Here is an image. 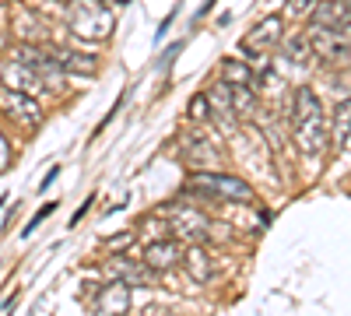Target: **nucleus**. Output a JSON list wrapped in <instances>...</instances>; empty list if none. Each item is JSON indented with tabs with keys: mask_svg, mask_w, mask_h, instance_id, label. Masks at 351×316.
<instances>
[{
	"mask_svg": "<svg viewBox=\"0 0 351 316\" xmlns=\"http://www.w3.org/2000/svg\"><path fill=\"white\" fill-rule=\"evenodd\" d=\"M316 4H319V0H291L288 11H291V14H313V11H316Z\"/></svg>",
	"mask_w": 351,
	"mask_h": 316,
	"instance_id": "obj_23",
	"label": "nucleus"
},
{
	"mask_svg": "<svg viewBox=\"0 0 351 316\" xmlns=\"http://www.w3.org/2000/svg\"><path fill=\"white\" fill-rule=\"evenodd\" d=\"M56 4H67V0H56Z\"/></svg>",
	"mask_w": 351,
	"mask_h": 316,
	"instance_id": "obj_29",
	"label": "nucleus"
},
{
	"mask_svg": "<svg viewBox=\"0 0 351 316\" xmlns=\"http://www.w3.org/2000/svg\"><path fill=\"white\" fill-rule=\"evenodd\" d=\"M221 81L228 88H236V84H253V67L246 60H221Z\"/></svg>",
	"mask_w": 351,
	"mask_h": 316,
	"instance_id": "obj_17",
	"label": "nucleus"
},
{
	"mask_svg": "<svg viewBox=\"0 0 351 316\" xmlns=\"http://www.w3.org/2000/svg\"><path fill=\"white\" fill-rule=\"evenodd\" d=\"M165 221H169V236H176L180 243H204L211 232V221L204 211L197 208H169L165 211Z\"/></svg>",
	"mask_w": 351,
	"mask_h": 316,
	"instance_id": "obj_7",
	"label": "nucleus"
},
{
	"mask_svg": "<svg viewBox=\"0 0 351 316\" xmlns=\"http://www.w3.org/2000/svg\"><path fill=\"white\" fill-rule=\"evenodd\" d=\"M228 95H232V112H236L239 120L253 117V109H256V95H253L250 84H236V88H228Z\"/></svg>",
	"mask_w": 351,
	"mask_h": 316,
	"instance_id": "obj_18",
	"label": "nucleus"
},
{
	"mask_svg": "<svg viewBox=\"0 0 351 316\" xmlns=\"http://www.w3.org/2000/svg\"><path fill=\"white\" fill-rule=\"evenodd\" d=\"M183 267H186V274H190L197 284H208L211 274H215L211 256H208V250H204V243H193V246L183 250Z\"/></svg>",
	"mask_w": 351,
	"mask_h": 316,
	"instance_id": "obj_16",
	"label": "nucleus"
},
{
	"mask_svg": "<svg viewBox=\"0 0 351 316\" xmlns=\"http://www.w3.org/2000/svg\"><path fill=\"white\" fill-rule=\"evenodd\" d=\"M186 120L190 123H211V102H208V95H193V102L186 106Z\"/></svg>",
	"mask_w": 351,
	"mask_h": 316,
	"instance_id": "obj_20",
	"label": "nucleus"
},
{
	"mask_svg": "<svg viewBox=\"0 0 351 316\" xmlns=\"http://www.w3.org/2000/svg\"><path fill=\"white\" fill-rule=\"evenodd\" d=\"M4 49H8V36H4V32H0V53H4Z\"/></svg>",
	"mask_w": 351,
	"mask_h": 316,
	"instance_id": "obj_27",
	"label": "nucleus"
},
{
	"mask_svg": "<svg viewBox=\"0 0 351 316\" xmlns=\"http://www.w3.org/2000/svg\"><path fill=\"white\" fill-rule=\"evenodd\" d=\"M130 243H134V232H120V239H112V243H106V250H112V253H120V250H130Z\"/></svg>",
	"mask_w": 351,
	"mask_h": 316,
	"instance_id": "obj_24",
	"label": "nucleus"
},
{
	"mask_svg": "<svg viewBox=\"0 0 351 316\" xmlns=\"http://www.w3.org/2000/svg\"><path fill=\"white\" fill-rule=\"evenodd\" d=\"M291 141L306 158L324 155L330 145V123L324 117V102L313 88H295V95H291Z\"/></svg>",
	"mask_w": 351,
	"mask_h": 316,
	"instance_id": "obj_1",
	"label": "nucleus"
},
{
	"mask_svg": "<svg viewBox=\"0 0 351 316\" xmlns=\"http://www.w3.org/2000/svg\"><path fill=\"white\" fill-rule=\"evenodd\" d=\"M67 28H71V36L84 46H99L112 36V28H116V18L109 11L106 0H67Z\"/></svg>",
	"mask_w": 351,
	"mask_h": 316,
	"instance_id": "obj_2",
	"label": "nucleus"
},
{
	"mask_svg": "<svg viewBox=\"0 0 351 316\" xmlns=\"http://www.w3.org/2000/svg\"><path fill=\"white\" fill-rule=\"evenodd\" d=\"M334 130L337 137H344L351 130V99H341L337 102V112H334Z\"/></svg>",
	"mask_w": 351,
	"mask_h": 316,
	"instance_id": "obj_21",
	"label": "nucleus"
},
{
	"mask_svg": "<svg viewBox=\"0 0 351 316\" xmlns=\"http://www.w3.org/2000/svg\"><path fill=\"white\" fill-rule=\"evenodd\" d=\"M180 155H183V162L193 169V172H200V169H218L221 165V145L215 141V134L208 130V123H193L190 130H183V137H180Z\"/></svg>",
	"mask_w": 351,
	"mask_h": 316,
	"instance_id": "obj_4",
	"label": "nucleus"
},
{
	"mask_svg": "<svg viewBox=\"0 0 351 316\" xmlns=\"http://www.w3.org/2000/svg\"><path fill=\"white\" fill-rule=\"evenodd\" d=\"M190 190L204 200H232V204H253L256 193L246 180L232 176V172L221 169H200L190 176Z\"/></svg>",
	"mask_w": 351,
	"mask_h": 316,
	"instance_id": "obj_3",
	"label": "nucleus"
},
{
	"mask_svg": "<svg viewBox=\"0 0 351 316\" xmlns=\"http://www.w3.org/2000/svg\"><path fill=\"white\" fill-rule=\"evenodd\" d=\"M281 39H285V18L281 14H267V18H260L246 32V42L243 46H246V53H267Z\"/></svg>",
	"mask_w": 351,
	"mask_h": 316,
	"instance_id": "obj_9",
	"label": "nucleus"
},
{
	"mask_svg": "<svg viewBox=\"0 0 351 316\" xmlns=\"http://www.w3.org/2000/svg\"><path fill=\"white\" fill-rule=\"evenodd\" d=\"M0 81H4V88H14V92H25V95H46V88H43V77L28 67V64H21V60H14L11 56V64L0 71Z\"/></svg>",
	"mask_w": 351,
	"mask_h": 316,
	"instance_id": "obj_12",
	"label": "nucleus"
},
{
	"mask_svg": "<svg viewBox=\"0 0 351 316\" xmlns=\"http://www.w3.org/2000/svg\"><path fill=\"white\" fill-rule=\"evenodd\" d=\"M183 243L176 236H162V239H152L148 250H144V267L148 271H169L183 260Z\"/></svg>",
	"mask_w": 351,
	"mask_h": 316,
	"instance_id": "obj_10",
	"label": "nucleus"
},
{
	"mask_svg": "<svg viewBox=\"0 0 351 316\" xmlns=\"http://www.w3.org/2000/svg\"><path fill=\"white\" fill-rule=\"evenodd\" d=\"M309 49L330 67H351V28H309Z\"/></svg>",
	"mask_w": 351,
	"mask_h": 316,
	"instance_id": "obj_5",
	"label": "nucleus"
},
{
	"mask_svg": "<svg viewBox=\"0 0 351 316\" xmlns=\"http://www.w3.org/2000/svg\"><path fill=\"white\" fill-rule=\"evenodd\" d=\"M56 176H60V169H49V172H46V180H43V183H39V186H49V183H53V180H56Z\"/></svg>",
	"mask_w": 351,
	"mask_h": 316,
	"instance_id": "obj_26",
	"label": "nucleus"
},
{
	"mask_svg": "<svg viewBox=\"0 0 351 316\" xmlns=\"http://www.w3.org/2000/svg\"><path fill=\"white\" fill-rule=\"evenodd\" d=\"M316 28H351V4L348 0H324L313 14Z\"/></svg>",
	"mask_w": 351,
	"mask_h": 316,
	"instance_id": "obj_15",
	"label": "nucleus"
},
{
	"mask_svg": "<svg viewBox=\"0 0 351 316\" xmlns=\"http://www.w3.org/2000/svg\"><path fill=\"white\" fill-rule=\"evenodd\" d=\"M281 42H285L288 60H295L299 67L313 60V49H309V39H306V36H291V39H281Z\"/></svg>",
	"mask_w": 351,
	"mask_h": 316,
	"instance_id": "obj_19",
	"label": "nucleus"
},
{
	"mask_svg": "<svg viewBox=\"0 0 351 316\" xmlns=\"http://www.w3.org/2000/svg\"><path fill=\"white\" fill-rule=\"evenodd\" d=\"M134 302V289L123 281H112L95 295V316H127Z\"/></svg>",
	"mask_w": 351,
	"mask_h": 316,
	"instance_id": "obj_11",
	"label": "nucleus"
},
{
	"mask_svg": "<svg viewBox=\"0 0 351 316\" xmlns=\"http://www.w3.org/2000/svg\"><path fill=\"white\" fill-rule=\"evenodd\" d=\"M11 36L18 42H32V46H43L49 39V28L43 21V14L36 8H14L11 11Z\"/></svg>",
	"mask_w": 351,
	"mask_h": 316,
	"instance_id": "obj_8",
	"label": "nucleus"
},
{
	"mask_svg": "<svg viewBox=\"0 0 351 316\" xmlns=\"http://www.w3.org/2000/svg\"><path fill=\"white\" fill-rule=\"evenodd\" d=\"M53 208H56V204H43V211H39V215H36L32 221L25 225V236H32V232H36V225H43V221H46V218L53 215Z\"/></svg>",
	"mask_w": 351,
	"mask_h": 316,
	"instance_id": "obj_22",
	"label": "nucleus"
},
{
	"mask_svg": "<svg viewBox=\"0 0 351 316\" xmlns=\"http://www.w3.org/2000/svg\"><path fill=\"white\" fill-rule=\"evenodd\" d=\"M0 117L11 120V123H18V127H25L28 134H32V130H39V123H43V106H39V99L25 95V92H14V88H4V84H0Z\"/></svg>",
	"mask_w": 351,
	"mask_h": 316,
	"instance_id": "obj_6",
	"label": "nucleus"
},
{
	"mask_svg": "<svg viewBox=\"0 0 351 316\" xmlns=\"http://www.w3.org/2000/svg\"><path fill=\"white\" fill-rule=\"evenodd\" d=\"M49 53H53V60L60 64L64 74L92 77V74L99 71V56H95L92 49H56V46H49Z\"/></svg>",
	"mask_w": 351,
	"mask_h": 316,
	"instance_id": "obj_13",
	"label": "nucleus"
},
{
	"mask_svg": "<svg viewBox=\"0 0 351 316\" xmlns=\"http://www.w3.org/2000/svg\"><path fill=\"white\" fill-rule=\"evenodd\" d=\"M109 278L130 284V289H144V284H152V271L144 267V260L137 264V260H130V256H123V253H116L109 260Z\"/></svg>",
	"mask_w": 351,
	"mask_h": 316,
	"instance_id": "obj_14",
	"label": "nucleus"
},
{
	"mask_svg": "<svg viewBox=\"0 0 351 316\" xmlns=\"http://www.w3.org/2000/svg\"><path fill=\"white\" fill-rule=\"evenodd\" d=\"M11 162V148H8V141H4V134H0V169H4Z\"/></svg>",
	"mask_w": 351,
	"mask_h": 316,
	"instance_id": "obj_25",
	"label": "nucleus"
},
{
	"mask_svg": "<svg viewBox=\"0 0 351 316\" xmlns=\"http://www.w3.org/2000/svg\"><path fill=\"white\" fill-rule=\"evenodd\" d=\"M8 4H11V0H0V8H8Z\"/></svg>",
	"mask_w": 351,
	"mask_h": 316,
	"instance_id": "obj_28",
	"label": "nucleus"
}]
</instances>
